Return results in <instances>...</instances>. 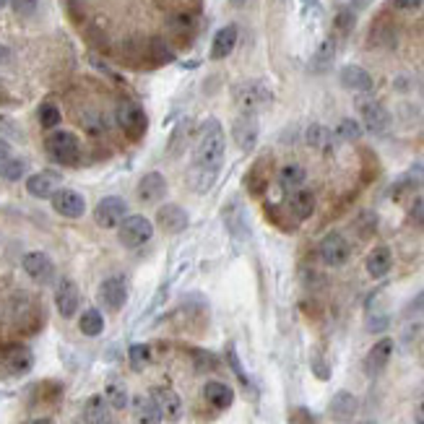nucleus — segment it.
Returning a JSON list of instances; mask_svg holds the SVG:
<instances>
[{
	"label": "nucleus",
	"mask_w": 424,
	"mask_h": 424,
	"mask_svg": "<svg viewBox=\"0 0 424 424\" xmlns=\"http://www.w3.org/2000/svg\"><path fill=\"white\" fill-rule=\"evenodd\" d=\"M224 151H227V138H224L222 123L206 120L201 125V136L193 151V164L188 170V180L195 193H209L213 188L216 175L222 170Z\"/></svg>",
	"instance_id": "f257e3e1"
},
{
	"label": "nucleus",
	"mask_w": 424,
	"mask_h": 424,
	"mask_svg": "<svg viewBox=\"0 0 424 424\" xmlns=\"http://www.w3.org/2000/svg\"><path fill=\"white\" fill-rule=\"evenodd\" d=\"M234 102L237 107L242 109V112H260L263 107H268L274 102V94H271V89L260 81H245V84L234 86Z\"/></svg>",
	"instance_id": "f03ea898"
},
{
	"label": "nucleus",
	"mask_w": 424,
	"mask_h": 424,
	"mask_svg": "<svg viewBox=\"0 0 424 424\" xmlns=\"http://www.w3.org/2000/svg\"><path fill=\"white\" fill-rule=\"evenodd\" d=\"M44 149H47V154L55 161H60V164H76L78 157H81V143L68 130H53L47 136V141H44Z\"/></svg>",
	"instance_id": "7ed1b4c3"
},
{
	"label": "nucleus",
	"mask_w": 424,
	"mask_h": 424,
	"mask_svg": "<svg viewBox=\"0 0 424 424\" xmlns=\"http://www.w3.org/2000/svg\"><path fill=\"white\" fill-rule=\"evenodd\" d=\"M117 237H120V242L130 247V250H136V247H143L146 242H151V237H154V224L146 219V216H125L120 227H117Z\"/></svg>",
	"instance_id": "20e7f679"
},
{
	"label": "nucleus",
	"mask_w": 424,
	"mask_h": 424,
	"mask_svg": "<svg viewBox=\"0 0 424 424\" xmlns=\"http://www.w3.org/2000/svg\"><path fill=\"white\" fill-rule=\"evenodd\" d=\"M127 216V203L120 198V195H107L96 203L94 209V222L102 227V229H115L120 227V222Z\"/></svg>",
	"instance_id": "39448f33"
},
{
	"label": "nucleus",
	"mask_w": 424,
	"mask_h": 424,
	"mask_svg": "<svg viewBox=\"0 0 424 424\" xmlns=\"http://www.w3.org/2000/svg\"><path fill=\"white\" fill-rule=\"evenodd\" d=\"M349 255H351V247H349V242H346L344 234L330 232L320 240V260H323L326 265H330V268L344 265L346 260H349Z\"/></svg>",
	"instance_id": "423d86ee"
},
{
	"label": "nucleus",
	"mask_w": 424,
	"mask_h": 424,
	"mask_svg": "<svg viewBox=\"0 0 424 424\" xmlns=\"http://www.w3.org/2000/svg\"><path fill=\"white\" fill-rule=\"evenodd\" d=\"M117 125L125 130V136H130L133 141L146 133V112L133 102H120L117 105Z\"/></svg>",
	"instance_id": "0eeeda50"
},
{
	"label": "nucleus",
	"mask_w": 424,
	"mask_h": 424,
	"mask_svg": "<svg viewBox=\"0 0 424 424\" xmlns=\"http://www.w3.org/2000/svg\"><path fill=\"white\" fill-rule=\"evenodd\" d=\"M360 117H362V125L367 127L370 133H385L391 127V115L388 109L375 102V99H360Z\"/></svg>",
	"instance_id": "6e6552de"
},
{
	"label": "nucleus",
	"mask_w": 424,
	"mask_h": 424,
	"mask_svg": "<svg viewBox=\"0 0 424 424\" xmlns=\"http://www.w3.org/2000/svg\"><path fill=\"white\" fill-rule=\"evenodd\" d=\"M99 302H102L107 310H112V312L125 308V302H127L125 279H123V276H109V279H105V281L99 284Z\"/></svg>",
	"instance_id": "1a4fd4ad"
},
{
	"label": "nucleus",
	"mask_w": 424,
	"mask_h": 424,
	"mask_svg": "<svg viewBox=\"0 0 424 424\" xmlns=\"http://www.w3.org/2000/svg\"><path fill=\"white\" fill-rule=\"evenodd\" d=\"M53 209L65 219H81L86 211V201L81 193L71 191V188H58L53 193Z\"/></svg>",
	"instance_id": "9d476101"
},
{
	"label": "nucleus",
	"mask_w": 424,
	"mask_h": 424,
	"mask_svg": "<svg viewBox=\"0 0 424 424\" xmlns=\"http://www.w3.org/2000/svg\"><path fill=\"white\" fill-rule=\"evenodd\" d=\"M24 271L29 279H34L37 284H50L55 279V265L50 260V255L47 253H39V250H34V253H26L24 255Z\"/></svg>",
	"instance_id": "9b49d317"
},
{
	"label": "nucleus",
	"mask_w": 424,
	"mask_h": 424,
	"mask_svg": "<svg viewBox=\"0 0 424 424\" xmlns=\"http://www.w3.org/2000/svg\"><path fill=\"white\" fill-rule=\"evenodd\" d=\"M167 191H170V185L164 180V175L161 172H146L141 180H138V198L141 203H159L167 198Z\"/></svg>",
	"instance_id": "f8f14e48"
},
{
	"label": "nucleus",
	"mask_w": 424,
	"mask_h": 424,
	"mask_svg": "<svg viewBox=\"0 0 424 424\" xmlns=\"http://www.w3.org/2000/svg\"><path fill=\"white\" fill-rule=\"evenodd\" d=\"M81 305V294L71 279H60L58 287H55V308L63 318H73Z\"/></svg>",
	"instance_id": "ddd939ff"
},
{
	"label": "nucleus",
	"mask_w": 424,
	"mask_h": 424,
	"mask_svg": "<svg viewBox=\"0 0 424 424\" xmlns=\"http://www.w3.org/2000/svg\"><path fill=\"white\" fill-rule=\"evenodd\" d=\"M157 222H159V227L167 234H180L188 229L191 216L177 203H164V206H159V211H157Z\"/></svg>",
	"instance_id": "4468645a"
},
{
	"label": "nucleus",
	"mask_w": 424,
	"mask_h": 424,
	"mask_svg": "<svg viewBox=\"0 0 424 424\" xmlns=\"http://www.w3.org/2000/svg\"><path fill=\"white\" fill-rule=\"evenodd\" d=\"M151 398H154V403L159 406L161 416H164L167 422H180L182 401L172 388H151Z\"/></svg>",
	"instance_id": "2eb2a0df"
},
{
	"label": "nucleus",
	"mask_w": 424,
	"mask_h": 424,
	"mask_svg": "<svg viewBox=\"0 0 424 424\" xmlns=\"http://www.w3.org/2000/svg\"><path fill=\"white\" fill-rule=\"evenodd\" d=\"M234 141L242 151L255 149V143H258V120H255V115L242 112L234 120Z\"/></svg>",
	"instance_id": "dca6fc26"
},
{
	"label": "nucleus",
	"mask_w": 424,
	"mask_h": 424,
	"mask_svg": "<svg viewBox=\"0 0 424 424\" xmlns=\"http://www.w3.org/2000/svg\"><path fill=\"white\" fill-rule=\"evenodd\" d=\"M60 188V175L58 172H37L32 177H26V191L34 198H53V193Z\"/></svg>",
	"instance_id": "f3484780"
},
{
	"label": "nucleus",
	"mask_w": 424,
	"mask_h": 424,
	"mask_svg": "<svg viewBox=\"0 0 424 424\" xmlns=\"http://www.w3.org/2000/svg\"><path fill=\"white\" fill-rule=\"evenodd\" d=\"M391 354H393V341L391 339H380L370 349L367 360H364V372H367V375H372V378H375V375H380V372L388 367Z\"/></svg>",
	"instance_id": "a211bd4d"
},
{
	"label": "nucleus",
	"mask_w": 424,
	"mask_h": 424,
	"mask_svg": "<svg viewBox=\"0 0 424 424\" xmlns=\"http://www.w3.org/2000/svg\"><path fill=\"white\" fill-rule=\"evenodd\" d=\"M357 409H360V403H357V398H354L349 391H339L333 398H330V406H328L330 416L341 424L351 422V419L357 416Z\"/></svg>",
	"instance_id": "6ab92c4d"
},
{
	"label": "nucleus",
	"mask_w": 424,
	"mask_h": 424,
	"mask_svg": "<svg viewBox=\"0 0 424 424\" xmlns=\"http://www.w3.org/2000/svg\"><path fill=\"white\" fill-rule=\"evenodd\" d=\"M203 398L211 403L213 409L224 412V409H229L234 403V391L222 380H209L203 385Z\"/></svg>",
	"instance_id": "aec40b11"
},
{
	"label": "nucleus",
	"mask_w": 424,
	"mask_h": 424,
	"mask_svg": "<svg viewBox=\"0 0 424 424\" xmlns=\"http://www.w3.org/2000/svg\"><path fill=\"white\" fill-rule=\"evenodd\" d=\"M84 422L86 424H115L112 419V406L107 403L105 396H91L84 403Z\"/></svg>",
	"instance_id": "412c9836"
},
{
	"label": "nucleus",
	"mask_w": 424,
	"mask_h": 424,
	"mask_svg": "<svg viewBox=\"0 0 424 424\" xmlns=\"http://www.w3.org/2000/svg\"><path fill=\"white\" fill-rule=\"evenodd\" d=\"M237 26L234 24H227V26H222L219 32H216V37H213L211 42V58L213 60H224V58H229L232 55V50L237 47Z\"/></svg>",
	"instance_id": "4be33fe9"
},
{
	"label": "nucleus",
	"mask_w": 424,
	"mask_h": 424,
	"mask_svg": "<svg viewBox=\"0 0 424 424\" xmlns=\"http://www.w3.org/2000/svg\"><path fill=\"white\" fill-rule=\"evenodd\" d=\"M341 86L349 91H370L372 76L360 65H346V68H341Z\"/></svg>",
	"instance_id": "5701e85b"
},
{
	"label": "nucleus",
	"mask_w": 424,
	"mask_h": 424,
	"mask_svg": "<svg viewBox=\"0 0 424 424\" xmlns=\"http://www.w3.org/2000/svg\"><path fill=\"white\" fill-rule=\"evenodd\" d=\"M133 414H136L138 424H159L164 416H161L159 406L154 403L151 396H136L133 398Z\"/></svg>",
	"instance_id": "b1692460"
},
{
	"label": "nucleus",
	"mask_w": 424,
	"mask_h": 424,
	"mask_svg": "<svg viewBox=\"0 0 424 424\" xmlns=\"http://www.w3.org/2000/svg\"><path fill=\"white\" fill-rule=\"evenodd\" d=\"M289 209L297 219H310L315 211V195L308 188H299V191L289 193Z\"/></svg>",
	"instance_id": "393cba45"
},
{
	"label": "nucleus",
	"mask_w": 424,
	"mask_h": 424,
	"mask_svg": "<svg viewBox=\"0 0 424 424\" xmlns=\"http://www.w3.org/2000/svg\"><path fill=\"white\" fill-rule=\"evenodd\" d=\"M367 274L372 276V279H382V276H388V271H391L393 265V255L388 247H375L370 255H367Z\"/></svg>",
	"instance_id": "a878e982"
},
{
	"label": "nucleus",
	"mask_w": 424,
	"mask_h": 424,
	"mask_svg": "<svg viewBox=\"0 0 424 424\" xmlns=\"http://www.w3.org/2000/svg\"><path fill=\"white\" fill-rule=\"evenodd\" d=\"M305 180H308V172L302 170L299 164H287L284 170L279 172V185L284 193H294L299 188H305Z\"/></svg>",
	"instance_id": "bb28decb"
},
{
	"label": "nucleus",
	"mask_w": 424,
	"mask_h": 424,
	"mask_svg": "<svg viewBox=\"0 0 424 424\" xmlns=\"http://www.w3.org/2000/svg\"><path fill=\"white\" fill-rule=\"evenodd\" d=\"M78 328H81L84 336H91V339L99 336V333L105 330V318H102V312L96 308H89L84 315H81V320H78Z\"/></svg>",
	"instance_id": "cd10ccee"
},
{
	"label": "nucleus",
	"mask_w": 424,
	"mask_h": 424,
	"mask_svg": "<svg viewBox=\"0 0 424 424\" xmlns=\"http://www.w3.org/2000/svg\"><path fill=\"white\" fill-rule=\"evenodd\" d=\"M105 398H107V403L112 406V409H125L127 406V391H125V385L123 382H117V380H109L107 382V388H105Z\"/></svg>",
	"instance_id": "c85d7f7f"
},
{
	"label": "nucleus",
	"mask_w": 424,
	"mask_h": 424,
	"mask_svg": "<svg viewBox=\"0 0 424 424\" xmlns=\"http://www.w3.org/2000/svg\"><path fill=\"white\" fill-rule=\"evenodd\" d=\"M305 138H308V143L312 149H330L333 146V133L326 125H310Z\"/></svg>",
	"instance_id": "c756f323"
},
{
	"label": "nucleus",
	"mask_w": 424,
	"mask_h": 424,
	"mask_svg": "<svg viewBox=\"0 0 424 424\" xmlns=\"http://www.w3.org/2000/svg\"><path fill=\"white\" fill-rule=\"evenodd\" d=\"M333 58H336V39L328 37V39L318 47L315 58H312V68H315V71H326V68L333 63Z\"/></svg>",
	"instance_id": "7c9ffc66"
},
{
	"label": "nucleus",
	"mask_w": 424,
	"mask_h": 424,
	"mask_svg": "<svg viewBox=\"0 0 424 424\" xmlns=\"http://www.w3.org/2000/svg\"><path fill=\"white\" fill-rule=\"evenodd\" d=\"M127 362H130V367L136 372L146 370L151 364V349L146 344H133V346L127 349Z\"/></svg>",
	"instance_id": "2f4dec72"
},
{
	"label": "nucleus",
	"mask_w": 424,
	"mask_h": 424,
	"mask_svg": "<svg viewBox=\"0 0 424 424\" xmlns=\"http://www.w3.org/2000/svg\"><path fill=\"white\" fill-rule=\"evenodd\" d=\"M24 175H26V161L24 159L11 157V159H6L0 164V177H3V180L16 182V180H21Z\"/></svg>",
	"instance_id": "473e14b6"
},
{
	"label": "nucleus",
	"mask_w": 424,
	"mask_h": 424,
	"mask_svg": "<svg viewBox=\"0 0 424 424\" xmlns=\"http://www.w3.org/2000/svg\"><path fill=\"white\" fill-rule=\"evenodd\" d=\"M60 109H58V105H53V102H44L42 107H39V125L44 127V130H55V127L60 125Z\"/></svg>",
	"instance_id": "72a5a7b5"
},
{
	"label": "nucleus",
	"mask_w": 424,
	"mask_h": 424,
	"mask_svg": "<svg viewBox=\"0 0 424 424\" xmlns=\"http://www.w3.org/2000/svg\"><path fill=\"white\" fill-rule=\"evenodd\" d=\"M360 136H362V125L357 120H351V117L341 120L339 127H336V138H341V141H357Z\"/></svg>",
	"instance_id": "f704fd0d"
},
{
	"label": "nucleus",
	"mask_w": 424,
	"mask_h": 424,
	"mask_svg": "<svg viewBox=\"0 0 424 424\" xmlns=\"http://www.w3.org/2000/svg\"><path fill=\"white\" fill-rule=\"evenodd\" d=\"M37 3H39V0H11L13 11L19 13V16H32V13L37 11Z\"/></svg>",
	"instance_id": "c9c22d12"
},
{
	"label": "nucleus",
	"mask_w": 424,
	"mask_h": 424,
	"mask_svg": "<svg viewBox=\"0 0 424 424\" xmlns=\"http://www.w3.org/2000/svg\"><path fill=\"white\" fill-rule=\"evenodd\" d=\"M336 26H339V32H349L351 26H354V13L341 11L339 19H336Z\"/></svg>",
	"instance_id": "e433bc0d"
},
{
	"label": "nucleus",
	"mask_w": 424,
	"mask_h": 424,
	"mask_svg": "<svg viewBox=\"0 0 424 424\" xmlns=\"http://www.w3.org/2000/svg\"><path fill=\"white\" fill-rule=\"evenodd\" d=\"M406 315H424V292L412 299V305L406 308Z\"/></svg>",
	"instance_id": "4c0bfd02"
},
{
	"label": "nucleus",
	"mask_w": 424,
	"mask_h": 424,
	"mask_svg": "<svg viewBox=\"0 0 424 424\" xmlns=\"http://www.w3.org/2000/svg\"><path fill=\"white\" fill-rule=\"evenodd\" d=\"M412 219L416 224H424V195L422 198H416L412 206Z\"/></svg>",
	"instance_id": "58836bf2"
},
{
	"label": "nucleus",
	"mask_w": 424,
	"mask_h": 424,
	"mask_svg": "<svg viewBox=\"0 0 424 424\" xmlns=\"http://www.w3.org/2000/svg\"><path fill=\"white\" fill-rule=\"evenodd\" d=\"M393 6L401 8V11H416L422 6V0H393Z\"/></svg>",
	"instance_id": "ea45409f"
},
{
	"label": "nucleus",
	"mask_w": 424,
	"mask_h": 424,
	"mask_svg": "<svg viewBox=\"0 0 424 424\" xmlns=\"http://www.w3.org/2000/svg\"><path fill=\"white\" fill-rule=\"evenodd\" d=\"M6 159H11V143L6 138H0V164Z\"/></svg>",
	"instance_id": "a19ab883"
},
{
	"label": "nucleus",
	"mask_w": 424,
	"mask_h": 424,
	"mask_svg": "<svg viewBox=\"0 0 424 424\" xmlns=\"http://www.w3.org/2000/svg\"><path fill=\"white\" fill-rule=\"evenodd\" d=\"M8 60H11V50L6 44H0V65H6Z\"/></svg>",
	"instance_id": "79ce46f5"
},
{
	"label": "nucleus",
	"mask_w": 424,
	"mask_h": 424,
	"mask_svg": "<svg viewBox=\"0 0 424 424\" xmlns=\"http://www.w3.org/2000/svg\"><path fill=\"white\" fill-rule=\"evenodd\" d=\"M414 422L424 424V403H419V406H416V412H414Z\"/></svg>",
	"instance_id": "37998d69"
},
{
	"label": "nucleus",
	"mask_w": 424,
	"mask_h": 424,
	"mask_svg": "<svg viewBox=\"0 0 424 424\" xmlns=\"http://www.w3.org/2000/svg\"><path fill=\"white\" fill-rule=\"evenodd\" d=\"M229 3H232L234 8H242V6H245V3H247V0H229Z\"/></svg>",
	"instance_id": "c03bdc74"
},
{
	"label": "nucleus",
	"mask_w": 424,
	"mask_h": 424,
	"mask_svg": "<svg viewBox=\"0 0 424 424\" xmlns=\"http://www.w3.org/2000/svg\"><path fill=\"white\" fill-rule=\"evenodd\" d=\"M29 424H53L50 419H34V422H29Z\"/></svg>",
	"instance_id": "a18cd8bd"
},
{
	"label": "nucleus",
	"mask_w": 424,
	"mask_h": 424,
	"mask_svg": "<svg viewBox=\"0 0 424 424\" xmlns=\"http://www.w3.org/2000/svg\"><path fill=\"white\" fill-rule=\"evenodd\" d=\"M8 3H11V0H0V8H3V6H8Z\"/></svg>",
	"instance_id": "49530a36"
},
{
	"label": "nucleus",
	"mask_w": 424,
	"mask_h": 424,
	"mask_svg": "<svg viewBox=\"0 0 424 424\" xmlns=\"http://www.w3.org/2000/svg\"><path fill=\"white\" fill-rule=\"evenodd\" d=\"M276 3H287V0H276Z\"/></svg>",
	"instance_id": "de8ad7c7"
}]
</instances>
